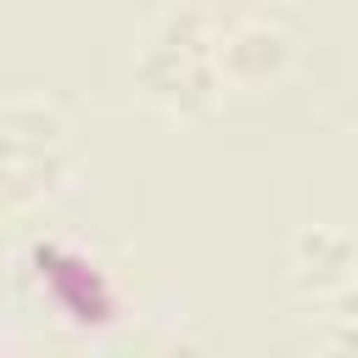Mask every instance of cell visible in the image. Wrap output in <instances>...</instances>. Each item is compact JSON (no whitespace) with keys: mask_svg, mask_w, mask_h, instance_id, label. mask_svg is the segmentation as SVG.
Returning <instances> with one entry per match:
<instances>
[{"mask_svg":"<svg viewBox=\"0 0 358 358\" xmlns=\"http://www.w3.org/2000/svg\"><path fill=\"white\" fill-rule=\"evenodd\" d=\"M67 129L45 106H11L0 117V213L17 201H34L62 173Z\"/></svg>","mask_w":358,"mask_h":358,"instance_id":"6da1fadb","label":"cell"},{"mask_svg":"<svg viewBox=\"0 0 358 358\" xmlns=\"http://www.w3.org/2000/svg\"><path fill=\"white\" fill-rule=\"evenodd\" d=\"M190 22H196V11H185V17H173L168 22V34L151 45V56H145V84H151V95H162V101H196V95H213V67H201L213 50H224L218 39H196L190 34Z\"/></svg>","mask_w":358,"mask_h":358,"instance_id":"7a4b0ae2","label":"cell"}]
</instances>
